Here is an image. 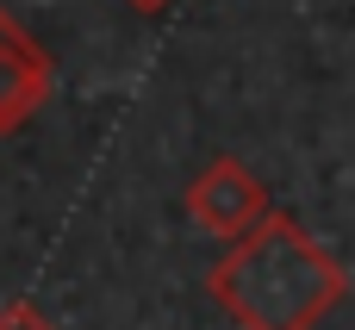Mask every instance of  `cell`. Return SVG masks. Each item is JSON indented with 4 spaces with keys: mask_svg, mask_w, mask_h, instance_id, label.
Listing matches in <instances>:
<instances>
[{
    "mask_svg": "<svg viewBox=\"0 0 355 330\" xmlns=\"http://www.w3.org/2000/svg\"><path fill=\"white\" fill-rule=\"evenodd\" d=\"M187 212H193L200 231L237 243V237H250L275 206H268V187H262L237 156H212V162L187 181Z\"/></svg>",
    "mask_w": 355,
    "mask_h": 330,
    "instance_id": "cell-2",
    "label": "cell"
},
{
    "mask_svg": "<svg viewBox=\"0 0 355 330\" xmlns=\"http://www.w3.org/2000/svg\"><path fill=\"white\" fill-rule=\"evenodd\" d=\"M44 100H50V56L31 37L6 44L0 50V137H12L19 125H31Z\"/></svg>",
    "mask_w": 355,
    "mask_h": 330,
    "instance_id": "cell-3",
    "label": "cell"
},
{
    "mask_svg": "<svg viewBox=\"0 0 355 330\" xmlns=\"http://www.w3.org/2000/svg\"><path fill=\"white\" fill-rule=\"evenodd\" d=\"M19 37H25V31H19V19L0 6V50H6V44H19Z\"/></svg>",
    "mask_w": 355,
    "mask_h": 330,
    "instance_id": "cell-5",
    "label": "cell"
},
{
    "mask_svg": "<svg viewBox=\"0 0 355 330\" xmlns=\"http://www.w3.org/2000/svg\"><path fill=\"white\" fill-rule=\"evenodd\" d=\"M125 6H137V12H162L168 0H125Z\"/></svg>",
    "mask_w": 355,
    "mask_h": 330,
    "instance_id": "cell-6",
    "label": "cell"
},
{
    "mask_svg": "<svg viewBox=\"0 0 355 330\" xmlns=\"http://www.w3.org/2000/svg\"><path fill=\"white\" fill-rule=\"evenodd\" d=\"M206 287L237 330H318L349 293V275L293 212H268L212 262Z\"/></svg>",
    "mask_w": 355,
    "mask_h": 330,
    "instance_id": "cell-1",
    "label": "cell"
},
{
    "mask_svg": "<svg viewBox=\"0 0 355 330\" xmlns=\"http://www.w3.org/2000/svg\"><path fill=\"white\" fill-rule=\"evenodd\" d=\"M0 330H56L31 299H12V306H0Z\"/></svg>",
    "mask_w": 355,
    "mask_h": 330,
    "instance_id": "cell-4",
    "label": "cell"
}]
</instances>
